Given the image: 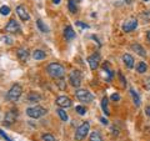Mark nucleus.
Returning a JSON list of instances; mask_svg holds the SVG:
<instances>
[{
  "label": "nucleus",
  "mask_w": 150,
  "mask_h": 141,
  "mask_svg": "<svg viewBox=\"0 0 150 141\" xmlns=\"http://www.w3.org/2000/svg\"><path fill=\"white\" fill-rule=\"evenodd\" d=\"M146 37H148V40L150 41V30H149L148 33H146Z\"/></svg>",
  "instance_id": "39"
},
{
  "label": "nucleus",
  "mask_w": 150,
  "mask_h": 141,
  "mask_svg": "<svg viewBox=\"0 0 150 141\" xmlns=\"http://www.w3.org/2000/svg\"><path fill=\"white\" fill-rule=\"evenodd\" d=\"M56 82H58V86L60 87V90H65L66 84H65V81H64V79H63V78H60V79H59V81H56Z\"/></svg>",
  "instance_id": "28"
},
{
  "label": "nucleus",
  "mask_w": 150,
  "mask_h": 141,
  "mask_svg": "<svg viewBox=\"0 0 150 141\" xmlns=\"http://www.w3.org/2000/svg\"><path fill=\"white\" fill-rule=\"evenodd\" d=\"M101 108H103V111L106 114V115H109V108H108V97L104 96L103 99H101Z\"/></svg>",
  "instance_id": "21"
},
{
  "label": "nucleus",
  "mask_w": 150,
  "mask_h": 141,
  "mask_svg": "<svg viewBox=\"0 0 150 141\" xmlns=\"http://www.w3.org/2000/svg\"><path fill=\"white\" fill-rule=\"evenodd\" d=\"M131 49L136 52L138 55H140V56H145L146 55V51H145V49L141 46V45H139V44H133L131 45Z\"/></svg>",
  "instance_id": "16"
},
{
  "label": "nucleus",
  "mask_w": 150,
  "mask_h": 141,
  "mask_svg": "<svg viewBox=\"0 0 150 141\" xmlns=\"http://www.w3.org/2000/svg\"><path fill=\"white\" fill-rule=\"evenodd\" d=\"M4 40H6V41H5L6 44H9V45L11 44V39H10V37H5V39H4Z\"/></svg>",
  "instance_id": "37"
},
{
  "label": "nucleus",
  "mask_w": 150,
  "mask_h": 141,
  "mask_svg": "<svg viewBox=\"0 0 150 141\" xmlns=\"http://www.w3.org/2000/svg\"><path fill=\"white\" fill-rule=\"evenodd\" d=\"M99 61H100V58L97 54H93L90 55L88 58V63H89V66L91 70H95L97 69V66H99Z\"/></svg>",
  "instance_id": "12"
},
{
  "label": "nucleus",
  "mask_w": 150,
  "mask_h": 141,
  "mask_svg": "<svg viewBox=\"0 0 150 141\" xmlns=\"http://www.w3.org/2000/svg\"><path fill=\"white\" fill-rule=\"evenodd\" d=\"M75 96H76L78 100L81 102H91L94 100V95L90 94L89 91L85 89H78L75 91Z\"/></svg>",
  "instance_id": "5"
},
{
  "label": "nucleus",
  "mask_w": 150,
  "mask_h": 141,
  "mask_svg": "<svg viewBox=\"0 0 150 141\" xmlns=\"http://www.w3.org/2000/svg\"><path fill=\"white\" fill-rule=\"evenodd\" d=\"M52 3H54L55 5H58V4H60V0H52Z\"/></svg>",
  "instance_id": "38"
},
{
  "label": "nucleus",
  "mask_w": 150,
  "mask_h": 141,
  "mask_svg": "<svg viewBox=\"0 0 150 141\" xmlns=\"http://www.w3.org/2000/svg\"><path fill=\"white\" fill-rule=\"evenodd\" d=\"M39 100H40V96L38 94H35V93H30L29 94V96H28V101L29 102H39Z\"/></svg>",
  "instance_id": "23"
},
{
  "label": "nucleus",
  "mask_w": 150,
  "mask_h": 141,
  "mask_svg": "<svg viewBox=\"0 0 150 141\" xmlns=\"http://www.w3.org/2000/svg\"><path fill=\"white\" fill-rule=\"evenodd\" d=\"M75 110H76V112L79 114V115H85L86 114V109L84 108V106H81V105H79L75 108Z\"/></svg>",
  "instance_id": "27"
},
{
  "label": "nucleus",
  "mask_w": 150,
  "mask_h": 141,
  "mask_svg": "<svg viewBox=\"0 0 150 141\" xmlns=\"http://www.w3.org/2000/svg\"><path fill=\"white\" fill-rule=\"evenodd\" d=\"M16 14L19 15L20 20H22V21H28L30 19V15H29L28 10H26V7L24 5H18L16 6Z\"/></svg>",
  "instance_id": "11"
},
{
  "label": "nucleus",
  "mask_w": 150,
  "mask_h": 141,
  "mask_svg": "<svg viewBox=\"0 0 150 141\" xmlns=\"http://www.w3.org/2000/svg\"><path fill=\"white\" fill-rule=\"evenodd\" d=\"M90 141H103V138H101L100 132L99 131H93L90 134V138H89Z\"/></svg>",
  "instance_id": "19"
},
{
  "label": "nucleus",
  "mask_w": 150,
  "mask_h": 141,
  "mask_svg": "<svg viewBox=\"0 0 150 141\" xmlns=\"http://www.w3.org/2000/svg\"><path fill=\"white\" fill-rule=\"evenodd\" d=\"M43 141H55V138L50 134H45L43 136Z\"/></svg>",
  "instance_id": "29"
},
{
  "label": "nucleus",
  "mask_w": 150,
  "mask_h": 141,
  "mask_svg": "<svg viewBox=\"0 0 150 141\" xmlns=\"http://www.w3.org/2000/svg\"><path fill=\"white\" fill-rule=\"evenodd\" d=\"M69 81H70V85L74 86V87H79L81 84V74L80 71L78 70H73L69 74Z\"/></svg>",
  "instance_id": "6"
},
{
  "label": "nucleus",
  "mask_w": 150,
  "mask_h": 141,
  "mask_svg": "<svg viewBox=\"0 0 150 141\" xmlns=\"http://www.w3.org/2000/svg\"><path fill=\"white\" fill-rule=\"evenodd\" d=\"M46 71L52 79H60L65 74V67L59 63H51L46 66Z\"/></svg>",
  "instance_id": "1"
},
{
  "label": "nucleus",
  "mask_w": 150,
  "mask_h": 141,
  "mask_svg": "<svg viewBox=\"0 0 150 141\" xmlns=\"http://www.w3.org/2000/svg\"><path fill=\"white\" fill-rule=\"evenodd\" d=\"M76 24H78L79 26H81V28H84V29H88V28H89V25H86V24H82L81 21H76Z\"/></svg>",
  "instance_id": "32"
},
{
  "label": "nucleus",
  "mask_w": 150,
  "mask_h": 141,
  "mask_svg": "<svg viewBox=\"0 0 150 141\" xmlns=\"http://www.w3.org/2000/svg\"><path fill=\"white\" fill-rule=\"evenodd\" d=\"M145 112H146V115L150 116V106H146L145 108Z\"/></svg>",
  "instance_id": "35"
},
{
  "label": "nucleus",
  "mask_w": 150,
  "mask_h": 141,
  "mask_svg": "<svg viewBox=\"0 0 150 141\" xmlns=\"http://www.w3.org/2000/svg\"><path fill=\"white\" fill-rule=\"evenodd\" d=\"M111 100L119 101V100H120V95H119V94H112V95H111Z\"/></svg>",
  "instance_id": "31"
},
{
  "label": "nucleus",
  "mask_w": 150,
  "mask_h": 141,
  "mask_svg": "<svg viewBox=\"0 0 150 141\" xmlns=\"http://www.w3.org/2000/svg\"><path fill=\"white\" fill-rule=\"evenodd\" d=\"M123 61H124V64L126 65L127 69H133V67H134V58H133V56H131L130 54L123 55Z\"/></svg>",
  "instance_id": "15"
},
{
  "label": "nucleus",
  "mask_w": 150,
  "mask_h": 141,
  "mask_svg": "<svg viewBox=\"0 0 150 141\" xmlns=\"http://www.w3.org/2000/svg\"><path fill=\"white\" fill-rule=\"evenodd\" d=\"M36 24H38V28L40 29L41 33H48V28L44 25V22H43V20H41V19H38V20H36Z\"/></svg>",
  "instance_id": "24"
},
{
  "label": "nucleus",
  "mask_w": 150,
  "mask_h": 141,
  "mask_svg": "<svg viewBox=\"0 0 150 141\" xmlns=\"http://www.w3.org/2000/svg\"><path fill=\"white\" fill-rule=\"evenodd\" d=\"M89 130H90V125H89V123H82L80 126L76 129V131H75V140H76V141L84 140L86 136H88Z\"/></svg>",
  "instance_id": "4"
},
{
  "label": "nucleus",
  "mask_w": 150,
  "mask_h": 141,
  "mask_svg": "<svg viewBox=\"0 0 150 141\" xmlns=\"http://www.w3.org/2000/svg\"><path fill=\"white\" fill-rule=\"evenodd\" d=\"M16 117H18V111H16V110H14V109H11V110H9V111L5 114V117H4V124L9 126V125L14 124L15 121H16Z\"/></svg>",
  "instance_id": "8"
},
{
  "label": "nucleus",
  "mask_w": 150,
  "mask_h": 141,
  "mask_svg": "<svg viewBox=\"0 0 150 141\" xmlns=\"http://www.w3.org/2000/svg\"><path fill=\"white\" fill-rule=\"evenodd\" d=\"M45 52L43 51V50H35V51H33V58L35 59V60H43V59H45Z\"/></svg>",
  "instance_id": "18"
},
{
  "label": "nucleus",
  "mask_w": 150,
  "mask_h": 141,
  "mask_svg": "<svg viewBox=\"0 0 150 141\" xmlns=\"http://www.w3.org/2000/svg\"><path fill=\"white\" fill-rule=\"evenodd\" d=\"M145 87H146V89H148V90H150V78L148 79V81L145 82Z\"/></svg>",
  "instance_id": "34"
},
{
  "label": "nucleus",
  "mask_w": 150,
  "mask_h": 141,
  "mask_svg": "<svg viewBox=\"0 0 150 141\" xmlns=\"http://www.w3.org/2000/svg\"><path fill=\"white\" fill-rule=\"evenodd\" d=\"M56 112H58V115H59L60 119H61V121H68V114L65 112V110L64 109L59 108L58 110H56Z\"/></svg>",
  "instance_id": "22"
},
{
  "label": "nucleus",
  "mask_w": 150,
  "mask_h": 141,
  "mask_svg": "<svg viewBox=\"0 0 150 141\" xmlns=\"http://www.w3.org/2000/svg\"><path fill=\"white\" fill-rule=\"evenodd\" d=\"M148 70V66H146V64L145 63H142V61H140L136 65V71L139 72V74H144V72Z\"/></svg>",
  "instance_id": "20"
},
{
  "label": "nucleus",
  "mask_w": 150,
  "mask_h": 141,
  "mask_svg": "<svg viewBox=\"0 0 150 141\" xmlns=\"http://www.w3.org/2000/svg\"><path fill=\"white\" fill-rule=\"evenodd\" d=\"M130 95H131V97H133V101H134L135 106H140L141 100H140V96L138 95L136 91H135L134 89H130Z\"/></svg>",
  "instance_id": "17"
},
{
  "label": "nucleus",
  "mask_w": 150,
  "mask_h": 141,
  "mask_svg": "<svg viewBox=\"0 0 150 141\" xmlns=\"http://www.w3.org/2000/svg\"><path fill=\"white\" fill-rule=\"evenodd\" d=\"M5 31H7V33H19L20 31V25H19V22L15 20V19H11V20H9V22L5 25Z\"/></svg>",
  "instance_id": "10"
},
{
  "label": "nucleus",
  "mask_w": 150,
  "mask_h": 141,
  "mask_svg": "<svg viewBox=\"0 0 150 141\" xmlns=\"http://www.w3.org/2000/svg\"><path fill=\"white\" fill-rule=\"evenodd\" d=\"M0 14L1 15H9L10 14V7L6 6V5H3L0 7Z\"/></svg>",
  "instance_id": "26"
},
{
  "label": "nucleus",
  "mask_w": 150,
  "mask_h": 141,
  "mask_svg": "<svg viewBox=\"0 0 150 141\" xmlns=\"http://www.w3.org/2000/svg\"><path fill=\"white\" fill-rule=\"evenodd\" d=\"M21 94H22V87L19 85V84H14V85L10 87V90L7 91V99H9L11 102H15L20 99Z\"/></svg>",
  "instance_id": "2"
},
{
  "label": "nucleus",
  "mask_w": 150,
  "mask_h": 141,
  "mask_svg": "<svg viewBox=\"0 0 150 141\" xmlns=\"http://www.w3.org/2000/svg\"><path fill=\"white\" fill-rule=\"evenodd\" d=\"M64 36H65V39L68 41H71L73 39H75V36H76V34H75L73 26L68 25L65 29H64Z\"/></svg>",
  "instance_id": "14"
},
{
  "label": "nucleus",
  "mask_w": 150,
  "mask_h": 141,
  "mask_svg": "<svg viewBox=\"0 0 150 141\" xmlns=\"http://www.w3.org/2000/svg\"><path fill=\"white\" fill-rule=\"evenodd\" d=\"M16 56L20 61H26L29 58V51L26 48H19L16 50Z\"/></svg>",
  "instance_id": "13"
},
{
  "label": "nucleus",
  "mask_w": 150,
  "mask_h": 141,
  "mask_svg": "<svg viewBox=\"0 0 150 141\" xmlns=\"http://www.w3.org/2000/svg\"><path fill=\"white\" fill-rule=\"evenodd\" d=\"M136 26H138V20L131 18V19H127V20L124 22L121 29H123V31H125V33H130V31H133L134 29H136Z\"/></svg>",
  "instance_id": "7"
},
{
  "label": "nucleus",
  "mask_w": 150,
  "mask_h": 141,
  "mask_svg": "<svg viewBox=\"0 0 150 141\" xmlns=\"http://www.w3.org/2000/svg\"><path fill=\"white\" fill-rule=\"evenodd\" d=\"M55 102H56V105H58L59 108H61V109H68V108H70V106L73 105V101H71L68 96H65V95L56 97Z\"/></svg>",
  "instance_id": "9"
},
{
  "label": "nucleus",
  "mask_w": 150,
  "mask_h": 141,
  "mask_svg": "<svg viewBox=\"0 0 150 141\" xmlns=\"http://www.w3.org/2000/svg\"><path fill=\"white\" fill-rule=\"evenodd\" d=\"M125 1H126L127 4H131V0H125Z\"/></svg>",
  "instance_id": "40"
},
{
  "label": "nucleus",
  "mask_w": 150,
  "mask_h": 141,
  "mask_svg": "<svg viewBox=\"0 0 150 141\" xmlns=\"http://www.w3.org/2000/svg\"><path fill=\"white\" fill-rule=\"evenodd\" d=\"M68 7H69V11H70L71 14L76 13V6H75V1H74V0H69V1H68Z\"/></svg>",
  "instance_id": "25"
},
{
  "label": "nucleus",
  "mask_w": 150,
  "mask_h": 141,
  "mask_svg": "<svg viewBox=\"0 0 150 141\" xmlns=\"http://www.w3.org/2000/svg\"><path fill=\"white\" fill-rule=\"evenodd\" d=\"M119 76H120V79H121V81H123V84H124V85H126V80L124 79V76H123L121 74H119Z\"/></svg>",
  "instance_id": "36"
},
{
  "label": "nucleus",
  "mask_w": 150,
  "mask_h": 141,
  "mask_svg": "<svg viewBox=\"0 0 150 141\" xmlns=\"http://www.w3.org/2000/svg\"><path fill=\"white\" fill-rule=\"evenodd\" d=\"M100 121H101V124H103V125H108V124H109L108 119H105V117H101V119H100Z\"/></svg>",
  "instance_id": "33"
},
{
  "label": "nucleus",
  "mask_w": 150,
  "mask_h": 141,
  "mask_svg": "<svg viewBox=\"0 0 150 141\" xmlns=\"http://www.w3.org/2000/svg\"><path fill=\"white\" fill-rule=\"evenodd\" d=\"M142 1H149V0H142Z\"/></svg>",
  "instance_id": "42"
},
{
  "label": "nucleus",
  "mask_w": 150,
  "mask_h": 141,
  "mask_svg": "<svg viewBox=\"0 0 150 141\" xmlns=\"http://www.w3.org/2000/svg\"><path fill=\"white\" fill-rule=\"evenodd\" d=\"M0 135H1V136H3V138H4V139H5L6 141H13V140H11V139L9 138V136H7V135L5 134V132H4V131L1 130V129H0Z\"/></svg>",
  "instance_id": "30"
},
{
  "label": "nucleus",
  "mask_w": 150,
  "mask_h": 141,
  "mask_svg": "<svg viewBox=\"0 0 150 141\" xmlns=\"http://www.w3.org/2000/svg\"><path fill=\"white\" fill-rule=\"evenodd\" d=\"M74 1H81V0H74Z\"/></svg>",
  "instance_id": "41"
},
{
  "label": "nucleus",
  "mask_w": 150,
  "mask_h": 141,
  "mask_svg": "<svg viewBox=\"0 0 150 141\" xmlns=\"http://www.w3.org/2000/svg\"><path fill=\"white\" fill-rule=\"evenodd\" d=\"M48 110L41 108V106H33V108H28L26 109V115L31 119H39V117L44 116L46 114Z\"/></svg>",
  "instance_id": "3"
}]
</instances>
